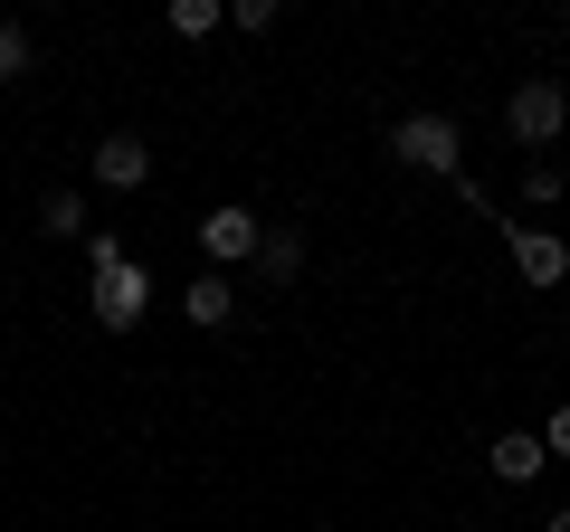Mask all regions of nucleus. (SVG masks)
<instances>
[{
	"label": "nucleus",
	"mask_w": 570,
	"mask_h": 532,
	"mask_svg": "<svg viewBox=\"0 0 570 532\" xmlns=\"http://www.w3.org/2000/svg\"><path fill=\"white\" fill-rule=\"evenodd\" d=\"M390 152H400V171L456 181V171H466V124H456V115H400V124H390Z\"/></svg>",
	"instance_id": "1"
},
{
	"label": "nucleus",
	"mask_w": 570,
	"mask_h": 532,
	"mask_svg": "<svg viewBox=\"0 0 570 532\" xmlns=\"http://www.w3.org/2000/svg\"><path fill=\"white\" fill-rule=\"evenodd\" d=\"M561 124H570V86H561V77H523V86L504 96V134L532 152V162L561 144Z\"/></svg>",
	"instance_id": "2"
},
{
	"label": "nucleus",
	"mask_w": 570,
	"mask_h": 532,
	"mask_svg": "<svg viewBox=\"0 0 570 532\" xmlns=\"http://www.w3.org/2000/svg\"><path fill=\"white\" fill-rule=\"evenodd\" d=\"M257 247H266V219H257L247 200H219V209L200 219V257L219 266V276H228V266H257Z\"/></svg>",
	"instance_id": "3"
},
{
	"label": "nucleus",
	"mask_w": 570,
	"mask_h": 532,
	"mask_svg": "<svg viewBox=\"0 0 570 532\" xmlns=\"http://www.w3.org/2000/svg\"><path fill=\"white\" fill-rule=\"evenodd\" d=\"M86 305H96V324L105 333H134L142 314H153V266H115V276H86Z\"/></svg>",
	"instance_id": "4"
},
{
	"label": "nucleus",
	"mask_w": 570,
	"mask_h": 532,
	"mask_svg": "<svg viewBox=\"0 0 570 532\" xmlns=\"http://www.w3.org/2000/svg\"><path fill=\"white\" fill-rule=\"evenodd\" d=\"M504 247H513V266H523V286H570V238L561 228H542V219H513L504 228Z\"/></svg>",
	"instance_id": "5"
},
{
	"label": "nucleus",
	"mask_w": 570,
	"mask_h": 532,
	"mask_svg": "<svg viewBox=\"0 0 570 532\" xmlns=\"http://www.w3.org/2000/svg\"><path fill=\"white\" fill-rule=\"evenodd\" d=\"M153 181V144L142 134H105L96 144V190H142Z\"/></svg>",
	"instance_id": "6"
},
{
	"label": "nucleus",
	"mask_w": 570,
	"mask_h": 532,
	"mask_svg": "<svg viewBox=\"0 0 570 532\" xmlns=\"http://www.w3.org/2000/svg\"><path fill=\"white\" fill-rule=\"evenodd\" d=\"M181 324H200V333H219V324H238V286H228L219 266H200L181 286Z\"/></svg>",
	"instance_id": "7"
},
{
	"label": "nucleus",
	"mask_w": 570,
	"mask_h": 532,
	"mask_svg": "<svg viewBox=\"0 0 570 532\" xmlns=\"http://www.w3.org/2000/svg\"><path fill=\"white\" fill-rule=\"evenodd\" d=\"M485 466H494V485H532V475L551 466V447H542V428H504L485 447Z\"/></svg>",
	"instance_id": "8"
},
{
	"label": "nucleus",
	"mask_w": 570,
	"mask_h": 532,
	"mask_svg": "<svg viewBox=\"0 0 570 532\" xmlns=\"http://www.w3.org/2000/svg\"><path fill=\"white\" fill-rule=\"evenodd\" d=\"M257 276H266V286H295V276H305V238H295V228H266Z\"/></svg>",
	"instance_id": "9"
},
{
	"label": "nucleus",
	"mask_w": 570,
	"mask_h": 532,
	"mask_svg": "<svg viewBox=\"0 0 570 532\" xmlns=\"http://www.w3.org/2000/svg\"><path fill=\"white\" fill-rule=\"evenodd\" d=\"M39 238H86V190H48L39 200Z\"/></svg>",
	"instance_id": "10"
},
{
	"label": "nucleus",
	"mask_w": 570,
	"mask_h": 532,
	"mask_svg": "<svg viewBox=\"0 0 570 532\" xmlns=\"http://www.w3.org/2000/svg\"><path fill=\"white\" fill-rule=\"evenodd\" d=\"M228 29V0H171V39H209Z\"/></svg>",
	"instance_id": "11"
},
{
	"label": "nucleus",
	"mask_w": 570,
	"mask_h": 532,
	"mask_svg": "<svg viewBox=\"0 0 570 532\" xmlns=\"http://www.w3.org/2000/svg\"><path fill=\"white\" fill-rule=\"evenodd\" d=\"M29 67H39V39H29L20 20H0V86H20Z\"/></svg>",
	"instance_id": "12"
},
{
	"label": "nucleus",
	"mask_w": 570,
	"mask_h": 532,
	"mask_svg": "<svg viewBox=\"0 0 570 532\" xmlns=\"http://www.w3.org/2000/svg\"><path fill=\"white\" fill-rule=\"evenodd\" d=\"M561 190H570L561 162H523V209H561Z\"/></svg>",
	"instance_id": "13"
},
{
	"label": "nucleus",
	"mask_w": 570,
	"mask_h": 532,
	"mask_svg": "<svg viewBox=\"0 0 570 532\" xmlns=\"http://www.w3.org/2000/svg\"><path fill=\"white\" fill-rule=\"evenodd\" d=\"M448 190H456V200H466V209H475V219H494V228H513V209H504V200H494V190H485V181H475V171H456V181H448Z\"/></svg>",
	"instance_id": "14"
},
{
	"label": "nucleus",
	"mask_w": 570,
	"mask_h": 532,
	"mask_svg": "<svg viewBox=\"0 0 570 532\" xmlns=\"http://www.w3.org/2000/svg\"><path fill=\"white\" fill-rule=\"evenodd\" d=\"M228 29H238V39H266V29H276V0H228Z\"/></svg>",
	"instance_id": "15"
},
{
	"label": "nucleus",
	"mask_w": 570,
	"mask_h": 532,
	"mask_svg": "<svg viewBox=\"0 0 570 532\" xmlns=\"http://www.w3.org/2000/svg\"><path fill=\"white\" fill-rule=\"evenodd\" d=\"M115 266H134V257H124V238L96 228V238H86V276H115Z\"/></svg>",
	"instance_id": "16"
},
{
	"label": "nucleus",
	"mask_w": 570,
	"mask_h": 532,
	"mask_svg": "<svg viewBox=\"0 0 570 532\" xmlns=\"http://www.w3.org/2000/svg\"><path fill=\"white\" fill-rule=\"evenodd\" d=\"M542 447H551V456H570V400H561V410H551V428H542Z\"/></svg>",
	"instance_id": "17"
},
{
	"label": "nucleus",
	"mask_w": 570,
	"mask_h": 532,
	"mask_svg": "<svg viewBox=\"0 0 570 532\" xmlns=\"http://www.w3.org/2000/svg\"><path fill=\"white\" fill-rule=\"evenodd\" d=\"M542 532H570V504H561V513H551V523H542Z\"/></svg>",
	"instance_id": "18"
},
{
	"label": "nucleus",
	"mask_w": 570,
	"mask_h": 532,
	"mask_svg": "<svg viewBox=\"0 0 570 532\" xmlns=\"http://www.w3.org/2000/svg\"><path fill=\"white\" fill-rule=\"evenodd\" d=\"M561 29H570V10H561Z\"/></svg>",
	"instance_id": "19"
}]
</instances>
